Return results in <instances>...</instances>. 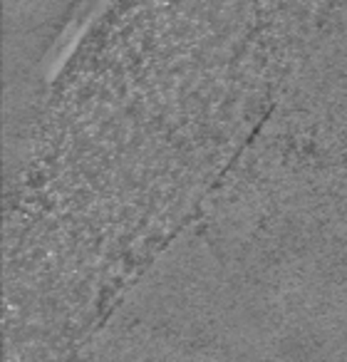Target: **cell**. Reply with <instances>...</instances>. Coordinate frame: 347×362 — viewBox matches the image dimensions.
Masks as SVG:
<instances>
[]
</instances>
